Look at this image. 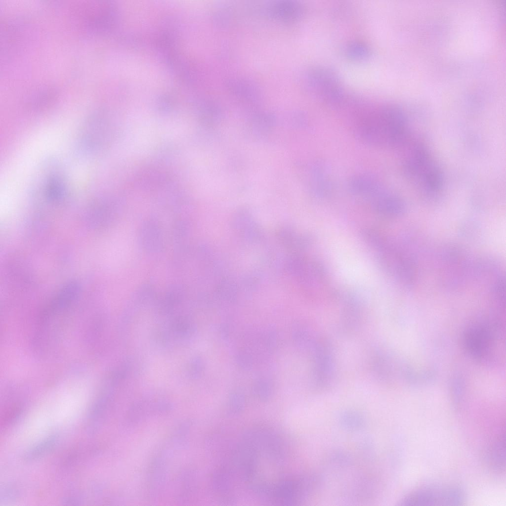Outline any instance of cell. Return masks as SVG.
Returning a JSON list of instances; mask_svg holds the SVG:
<instances>
[{
    "label": "cell",
    "mask_w": 506,
    "mask_h": 506,
    "mask_svg": "<svg viewBox=\"0 0 506 506\" xmlns=\"http://www.w3.org/2000/svg\"><path fill=\"white\" fill-rule=\"evenodd\" d=\"M354 131L368 144L380 147H395L406 143L407 118L403 110L387 104L360 111Z\"/></svg>",
    "instance_id": "cell-1"
},
{
    "label": "cell",
    "mask_w": 506,
    "mask_h": 506,
    "mask_svg": "<svg viewBox=\"0 0 506 506\" xmlns=\"http://www.w3.org/2000/svg\"><path fill=\"white\" fill-rule=\"evenodd\" d=\"M406 176L419 190L434 195L443 186L442 173L426 147L421 143L410 147L403 162Z\"/></svg>",
    "instance_id": "cell-2"
},
{
    "label": "cell",
    "mask_w": 506,
    "mask_h": 506,
    "mask_svg": "<svg viewBox=\"0 0 506 506\" xmlns=\"http://www.w3.org/2000/svg\"><path fill=\"white\" fill-rule=\"evenodd\" d=\"M308 87L321 101L332 106L343 105L347 95L337 75L331 69L316 66L309 70L307 75Z\"/></svg>",
    "instance_id": "cell-3"
},
{
    "label": "cell",
    "mask_w": 506,
    "mask_h": 506,
    "mask_svg": "<svg viewBox=\"0 0 506 506\" xmlns=\"http://www.w3.org/2000/svg\"><path fill=\"white\" fill-rule=\"evenodd\" d=\"M464 500V491L458 487L432 486L411 492L401 503L405 506H458L462 505Z\"/></svg>",
    "instance_id": "cell-4"
},
{
    "label": "cell",
    "mask_w": 506,
    "mask_h": 506,
    "mask_svg": "<svg viewBox=\"0 0 506 506\" xmlns=\"http://www.w3.org/2000/svg\"><path fill=\"white\" fill-rule=\"evenodd\" d=\"M484 461L488 468L496 473H501L506 468L505 433L497 435L486 449Z\"/></svg>",
    "instance_id": "cell-5"
},
{
    "label": "cell",
    "mask_w": 506,
    "mask_h": 506,
    "mask_svg": "<svg viewBox=\"0 0 506 506\" xmlns=\"http://www.w3.org/2000/svg\"><path fill=\"white\" fill-rule=\"evenodd\" d=\"M349 188L355 195L372 198L384 190L377 178L367 174L353 176L349 181Z\"/></svg>",
    "instance_id": "cell-6"
},
{
    "label": "cell",
    "mask_w": 506,
    "mask_h": 506,
    "mask_svg": "<svg viewBox=\"0 0 506 506\" xmlns=\"http://www.w3.org/2000/svg\"><path fill=\"white\" fill-rule=\"evenodd\" d=\"M466 348L476 357H482L487 353L490 336L486 329L475 327L468 330L464 337Z\"/></svg>",
    "instance_id": "cell-7"
},
{
    "label": "cell",
    "mask_w": 506,
    "mask_h": 506,
    "mask_svg": "<svg viewBox=\"0 0 506 506\" xmlns=\"http://www.w3.org/2000/svg\"><path fill=\"white\" fill-rule=\"evenodd\" d=\"M372 200L374 209L383 215L396 216L401 213L404 210L401 200L384 190Z\"/></svg>",
    "instance_id": "cell-8"
},
{
    "label": "cell",
    "mask_w": 506,
    "mask_h": 506,
    "mask_svg": "<svg viewBox=\"0 0 506 506\" xmlns=\"http://www.w3.org/2000/svg\"><path fill=\"white\" fill-rule=\"evenodd\" d=\"M331 352L329 345L320 342L316 346V383L324 385L328 382L332 370Z\"/></svg>",
    "instance_id": "cell-9"
},
{
    "label": "cell",
    "mask_w": 506,
    "mask_h": 506,
    "mask_svg": "<svg viewBox=\"0 0 506 506\" xmlns=\"http://www.w3.org/2000/svg\"><path fill=\"white\" fill-rule=\"evenodd\" d=\"M57 440L55 435L50 436L33 447L25 454L24 459L27 461L39 458L50 451Z\"/></svg>",
    "instance_id": "cell-10"
},
{
    "label": "cell",
    "mask_w": 506,
    "mask_h": 506,
    "mask_svg": "<svg viewBox=\"0 0 506 506\" xmlns=\"http://www.w3.org/2000/svg\"><path fill=\"white\" fill-rule=\"evenodd\" d=\"M346 56L353 60L361 61L367 59L370 55V49L365 43L352 42L348 43L345 49Z\"/></svg>",
    "instance_id": "cell-11"
}]
</instances>
